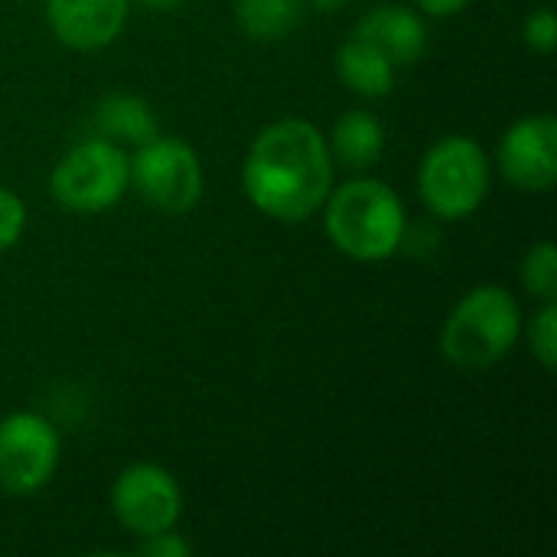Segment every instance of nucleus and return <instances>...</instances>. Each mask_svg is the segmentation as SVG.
Instances as JSON below:
<instances>
[{
    "label": "nucleus",
    "instance_id": "1",
    "mask_svg": "<svg viewBox=\"0 0 557 557\" xmlns=\"http://www.w3.org/2000/svg\"><path fill=\"white\" fill-rule=\"evenodd\" d=\"M251 206L277 222H304L333 189V157L323 134L300 117L268 124L242 166Z\"/></svg>",
    "mask_w": 557,
    "mask_h": 557
},
{
    "label": "nucleus",
    "instance_id": "2",
    "mask_svg": "<svg viewBox=\"0 0 557 557\" xmlns=\"http://www.w3.org/2000/svg\"><path fill=\"white\" fill-rule=\"evenodd\" d=\"M323 206L330 242L356 261H385L405 245V206L382 180H349Z\"/></svg>",
    "mask_w": 557,
    "mask_h": 557
},
{
    "label": "nucleus",
    "instance_id": "3",
    "mask_svg": "<svg viewBox=\"0 0 557 557\" xmlns=\"http://www.w3.org/2000/svg\"><path fill=\"white\" fill-rule=\"evenodd\" d=\"M522 333V310L506 287H473L447 317L441 333L444 359L476 372L506 359Z\"/></svg>",
    "mask_w": 557,
    "mask_h": 557
},
{
    "label": "nucleus",
    "instance_id": "4",
    "mask_svg": "<svg viewBox=\"0 0 557 557\" xmlns=\"http://www.w3.org/2000/svg\"><path fill=\"white\" fill-rule=\"evenodd\" d=\"M418 193L437 219L473 215L490 193V160L480 140L467 134L441 137L421 160Z\"/></svg>",
    "mask_w": 557,
    "mask_h": 557
},
{
    "label": "nucleus",
    "instance_id": "5",
    "mask_svg": "<svg viewBox=\"0 0 557 557\" xmlns=\"http://www.w3.org/2000/svg\"><path fill=\"white\" fill-rule=\"evenodd\" d=\"M131 186V157L121 144L91 137L75 144L52 170L49 193L69 212H104Z\"/></svg>",
    "mask_w": 557,
    "mask_h": 557
},
{
    "label": "nucleus",
    "instance_id": "6",
    "mask_svg": "<svg viewBox=\"0 0 557 557\" xmlns=\"http://www.w3.org/2000/svg\"><path fill=\"white\" fill-rule=\"evenodd\" d=\"M131 186L147 206L166 215L189 212L202 196V166L196 150L180 137H153L131 157Z\"/></svg>",
    "mask_w": 557,
    "mask_h": 557
},
{
    "label": "nucleus",
    "instance_id": "7",
    "mask_svg": "<svg viewBox=\"0 0 557 557\" xmlns=\"http://www.w3.org/2000/svg\"><path fill=\"white\" fill-rule=\"evenodd\" d=\"M59 467V434L33 411H16L0 421V490L29 496L42 490Z\"/></svg>",
    "mask_w": 557,
    "mask_h": 557
},
{
    "label": "nucleus",
    "instance_id": "8",
    "mask_svg": "<svg viewBox=\"0 0 557 557\" xmlns=\"http://www.w3.org/2000/svg\"><path fill=\"white\" fill-rule=\"evenodd\" d=\"M114 519L137 539L166 532L176 525L183 509V493L173 473L157 463H134L127 467L111 490Z\"/></svg>",
    "mask_w": 557,
    "mask_h": 557
},
{
    "label": "nucleus",
    "instance_id": "9",
    "mask_svg": "<svg viewBox=\"0 0 557 557\" xmlns=\"http://www.w3.org/2000/svg\"><path fill=\"white\" fill-rule=\"evenodd\" d=\"M499 173L522 193H545L557 180V121L555 114H529L516 121L496 150Z\"/></svg>",
    "mask_w": 557,
    "mask_h": 557
},
{
    "label": "nucleus",
    "instance_id": "10",
    "mask_svg": "<svg viewBox=\"0 0 557 557\" xmlns=\"http://www.w3.org/2000/svg\"><path fill=\"white\" fill-rule=\"evenodd\" d=\"M131 13V0H46V20L55 39L78 52L111 46Z\"/></svg>",
    "mask_w": 557,
    "mask_h": 557
},
{
    "label": "nucleus",
    "instance_id": "11",
    "mask_svg": "<svg viewBox=\"0 0 557 557\" xmlns=\"http://www.w3.org/2000/svg\"><path fill=\"white\" fill-rule=\"evenodd\" d=\"M356 36L369 39L372 46H379L395 65H411L421 59L424 46H428V29H424V20L408 10V7H395V3H385L379 10H369L359 26H356Z\"/></svg>",
    "mask_w": 557,
    "mask_h": 557
},
{
    "label": "nucleus",
    "instance_id": "12",
    "mask_svg": "<svg viewBox=\"0 0 557 557\" xmlns=\"http://www.w3.org/2000/svg\"><path fill=\"white\" fill-rule=\"evenodd\" d=\"M395 62L362 36H349L336 52L339 82L362 98H385L395 88Z\"/></svg>",
    "mask_w": 557,
    "mask_h": 557
},
{
    "label": "nucleus",
    "instance_id": "13",
    "mask_svg": "<svg viewBox=\"0 0 557 557\" xmlns=\"http://www.w3.org/2000/svg\"><path fill=\"white\" fill-rule=\"evenodd\" d=\"M91 124H95L98 137L114 140V144H131V147H140L160 134L153 108L144 98L127 95V91L104 95L91 114Z\"/></svg>",
    "mask_w": 557,
    "mask_h": 557
},
{
    "label": "nucleus",
    "instance_id": "14",
    "mask_svg": "<svg viewBox=\"0 0 557 557\" xmlns=\"http://www.w3.org/2000/svg\"><path fill=\"white\" fill-rule=\"evenodd\" d=\"M385 153V127L369 111H346L333 124L330 157H336L349 170H369Z\"/></svg>",
    "mask_w": 557,
    "mask_h": 557
},
{
    "label": "nucleus",
    "instance_id": "15",
    "mask_svg": "<svg viewBox=\"0 0 557 557\" xmlns=\"http://www.w3.org/2000/svg\"><path fill=\"white\" fill-rule=\"evenodd\" d=\"M235 20L255 42H274L300 26L304 0H235Z\"/></svg>",
    "mask_w": 557,
    "mask_h": 557
},
{
    "label": "nucleus",
    "instance_id": "16",
    "mask_svg": "<svg viewBox=\"0 0 557 557\" xmlns=\"http://www.w3.org/2000/svg\"><path fill=\"white\" fill-rule=\"evenodd\" d=\"M522 284L539 300L557 297V251L552 242H539L522 261Z\"/></svg>",
    "mask_w": 557,
    "mask_h": 557
},
{
    "label": "nucleus",
    "instance_id": "17",
    "mask_svg": "<svg viewBox=\"0 0 557 557\" xmlns=\"http://www.w3.org/2000/svg\"><path fill=\"white\" fill-rule=\"evenodd\" d=\"M529 343H532V356L542 362L545 372H555L557 366V307L555 300H545V307L535 313L532 320V333H529Z\"/></svg>",
    "mask_w": 557,
    "mask_h": 557
},
{
    "label": "nucleus",
    "instance_id": "18",
    "mask_svg": "<svg viewBox=\"0 0 557 557\" xmlns=\"http://www.w3.org/2000/svg\"><path fill=\"white\" fill-rule=\"evenodd\" d=\"M26 228V206L16 193L0 186V251H10Z\"/></svg>",
    "mask_w": 557,
    "mask_h": 557
},
{
    "label": "nucleus",
    "instance_id": "19",
    "mask_svg": "<svg viewBox=\"0 0 557 557\" xmlns=\"http://www.w3.org/2000/svg\"><path fill=\"white\" fill-rule=\"evenodd\" d=\"M525 42H529L535 52H542V55H548V52L555 49L557 23H555V10H552V7L535 10V13L525 20Z\"/></svg>",
    "mask_w": 557,
    "mask_h": 557
},
{
    "label": "nucleus",
    "instance_id": "20",
    "mask_svg": "<svg viewBox=\"0 0 557 557\" xmlns=\"http://www.w3.org/2000/svg\"><path fill=\"white\" fill-rule=\"evenodd\" d=\"M137 555L144 557H186L189 555V542L183 535H176L173 529L166 532H153V535H144L140 545H137Z\"/></svg>",
    "mask_w": 557,
    "mask_h": 557
},
{
    "label": "nucleus",
    "instance_id": "21",
    "mask_svg": "<svg viewBox=\"0 0 557 557\" xmlns=\"http://www.w3.org/2000/svg\"><path fill=\"white\" fill-rule=\"evenodd\" d=\"M470 0H418V10L434 16V20H447V16H457L460 10H467Z\"/></svg>",
    "mask_w": 557,
    "mask_h": 557
},
{
    "label": "nucleus",
    "instance_id": "22",
    "mask_svg": "<svg viewBox=\"0 0 557 557\" xmlns=\"http://www.w3.org/2000/svg\"><path fill=\"white\" fill-rule=\"evenodd\" d=\"M310 3H313L317 10H323V13H336V10H343L349 0H310Z\"/></svg>",
    "mask_w": 557,
    "mask_h": 557
},
{
    "label": "nucleus",
    "instance_id": "23",
    "mask_svg": "<svg viewBox=\"0 0 557 557\" xmlns=\"http://www.w3.org/2000/svg\"><path fill=\"white\" fill-rule=\"evenodd\" d=\"M137 3H144V7H150V10H173V7H180L183 0H137Z\"/></svg>",
    "mask_w": 557,
    "mask_h": 557
}]
</instances>
